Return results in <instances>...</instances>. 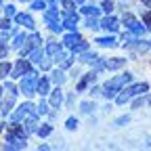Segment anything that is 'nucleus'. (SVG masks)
<instances>
[{
    "mask_svg": "<svg viewBox=\"0 0 151 151\" xmlns=\"http://www.w3.org/2000/svg\"><path fill=\"white\" fill-rule=\"evenodd\" d=\"M2 88H4V94H13V97H19V84H15V82H9V78L6 80H2Z\"/></svg>",
    "mask_w": 151,
    "mask_h": 151,
    "instance_id": "27",
    "label": "nucleus"
},
{
    "mask_svg": "<svg viewBox=\"0 0 151 151\" xmlns=\"http://www.w3.org/2000/svg\"><path fill=\"white\" fill-rule=\"evenodd\" d=\"M97 76H99V71L97 69H90V71H86V73H82L80 78H78V82H76V92H88V88L97 82Z\"/></svg>",
    "mask_w": 151,
    "mask_h": 151,
    "instance_id": "5",
    "label": "nucleus"
},
{
    "mask_svg": "<svg viewBox=\"0 0 151 151\" xmlns=\"http://www.w3.org/2000/svg\"><path fill=\"white\" fill-rule=\"evenodd\" d=\"M128 122H130V116L126 113V116H120V118L113 120V126H116V128H122V126H126Z\"/></svg>",
    "mask_w": 151,
    "mask_h": 151,
    "instance_id": "41",
    "label": "nucleus"
},
{
    "mask_svg": "<svg viewBox=\"0 0 151 151\" xmlns=\"http://www.w3.org/2000/svg\"><path fill=\"white\" fill-rule=\"evenodd\" d=\"M78 126H80V120L76 118V116H69V118L65 120V128H67L69 132H73V130H78Z\"/></svg>",
    "mask_w": 151,
    "mask_h": 151,
    "instance_id": "35",
    "label": "nucleus"
},
{
    "mask_svg": "<svg viewBox=\"0 0 151 151\" xmlns=\"http://www.w3.org/2000/svg\"><path fill=\"white\" fill-rule=\"evenodd\" d=\"M48 4H46V0H32V2H29V11H44Z\"/></svg>",
    "mask_w": 151,
    "mask_h": 151,
    "instance_id": "36",
    "label": "nucleus"
},
{
    "mask_svg": "<svg viewBox=\"0 0 151 151\" xmlns=\"http://www.w3.org/2000/svg\"><path fill=\"white\" fill-rule=\"evenodd\" d=\"M101 90H103V86H99L97 82H94V84L88 88V94H90V97H97V94H101Z\"/></svg>",
    "mask_w": 151,
    "mask_h": 151,
    "instance_id": "45",
    "label": "nucleus"
},
{
    "mask_svg": "<svg viewBox=\"0 0 151 151\" xmlns=\"http://www.w3.org/2000/svg\"><path fill=\"white\" fill-rule=\"evenodd\" d=\"M2 132H6V122H0V134Z\"/></svg>",
    "mask_w": 151,
    "mask_h": 151,
    "instance_id": "47",
    "label": "nucleus"
},
{
    "mask_svg": "<svg viewBox=\"0 0 151 151\" xmlns=\"http://www.w3.org/2000/svg\"><path fill=\"white\" fill-rule=\"evenodd\" d=\"M42 19H44L46 25H48V23H57V21H63L59 9H44V11H42Z\"/></svg>",
    "mask_w": 151,
    "mask_h": 151,
    "instance_id": "19",
    "label": "nucleus"
},
{
    "mask_svg": "<svg viewBox=\"0 0 151 151\" xmlns=\"http://www.w3.org/2000/svg\"><path fill=\"white\" fill-rule=\"evenodd\" d=\"M32 69H34V63L27 59V57H19V59L13 63V71H11L9 78L11 80H19V78H23L25 73H29Z\"/></svg>",
    "mask_w": 151,
    "mask_h": 151,
    "instance_id": "4",
    "label": "nucleus"
},
{
    "mask_svg": "<svg viewBox=\"0 0 151 151\" xmlns=\"http://www.w3.org/2000/svg\"><path fill=\"white\" fill-rule=\"evenodd\" d=\"M52 88V82H50V76L42 73V76H38V84H36V94H40V97H48V92Z\"/></svg>",
    "mask_w": 151,
    "mask_h": 151,
    "instance_id": "11",
    "label": "nucleus"
},
{
    "mask_svg": "<svg viewBox=\"0 0 151 151\" xmlns=\"http://www.w3.org/2000/svg\"><path fill=\"white\" fill-rule=\"evenodd\" d=\"M15 107H17V97H13V94H4L2 101H0V116L9 118Z\"/></svg>",
    "mask_w": 151,
    "mask_h": 151,
    "instance_id": "10",
    "label": "nucleus"
},
{
    "mask_svg": "<svg viewBox=\"0 0 151 151\" xmlns=\"http://www.w3.org/2000/svg\"><path fill=\"white\" fill-rule=\"evenodd\" d=\"M76 59H78V63H82V65H94L97 63V59H99V52H94V50H84V52H80L78 57H76Z\"/></svg>",
    "mask_w": 151,
    "mask_h": 151,
    "instance_id": "18",
    "label": "nucleus"
},
{
    "mask_svg": "<svg viewBox=\"0 0 151 151\" xmlns=\"http://www.w3.org/2000/svg\"><path fill=\"white\" fill-rule=\"evenodd\" d=\"M48 76H50V82H52L55 86H63V84L67 82V73H65V69H61V67H52V69L48 71Z\"/></svg>",
    "mask_w": 151,
    "mask_h": 151,
    "instance_id": "16",
    "label": "nucleus"
},
{
    "mask_svg": "<svg viewBox=\"0 0 151 151\" xmlns=\"http://www.w3.org/2000/svg\"><path fill=\"white\" fill-rule=\"evenodd\" d=\"M76 94H78L76 90H73V92H67V97H65V103H63L67 109H71V107H73V103H76Z\"/></svg>",
    "mask_w": 151,
    "mask_h": 151,
    "instance_id": "42",
    "label": "nucleus"
},
{
    "mask_svg": "<svg viewBox=\"0 0 151 151\" xmlns=\"http://www.w3.org/2000/svg\"><path fill=\"white\" fill-rule=\"evenodd\" d=\"M13 25L25 27L27 32H34L36 29V21H34L32 13H25V11H17V15L13 17Z\"/></svg>",
    "mask_w": 151,
    "mask_h": 151,
    "instance_id": "7",
    "label": "nucleus"
},
{
    "mask_svg": "<svg viewBox=\"0 0 151 151\" xmlns=\"http://www.w3.org/2000/svg\"><path fill=\"white\" fill-rule=\"evenodd\" d=\"M2 97H4V88H2V84H0V101H2Z\"/></svg>",
    "mask_w": 151,
    "mask_h": 151,
    "instance_id": "49",
    "label": "nucleus"
},
{
    "mask_svg": "<svg viewBox=\"0 0 151 151\" xmlns=\"http://www.w3.org/2000/svg\"><path fill=\"white\" fill-rule=\"evenodd\" d=\"M128 63L126 57H111V59H105V71H118L124 69Z\"/></svg>",
    "mask_w": 151,
    "mask_h": 151,
    "instance_id": "15",
    "label": "nucleus"
},
{
    "mask_svg": "<svg viewBox=\"0 0 151 151\" xmlns=\"http://www.w3.org/2000/svg\"><path fill=\"white\" fill-rule=\"evenodd\" d=\"M38 67H40V71H42V73H48V71L55 67V59H52V57H44V59L38 63Z\"/></svg>",
    "mask_w": 151,
    "mask_h": 151,
    "instance_id": "32",
    "label": "nucleus"
},
{
    "mask_svg": "<svg viewBox=\"0 0 151 151\" xmlns=\"http://www.w3.org/2000/svg\"><path fill=\"white\" fill-rule=\"evenodd\" d=\"M122 25H124L128 32H132L134 36H139V38H141V36H145V34L149 32V29H147V25L141 21V19H137L130 11H126V13H124V17H122Z\"/></svg>",
    "mask_w": 151,
    "mask_h": 151,
    "instance_id": "3",
    "label": "nucleus"
},
{
    "mask_svg": "<svg viewBox=\"0 0 151 151\" xmlns=\"http://www.w3.org/2000/svg\"><path fill=\"white\" fill-rule=\"evenodd\" d=\"M19 2H27V4H29V2H32V0H19Z\"/></svg>",
    "mask_w": 151,
    "mask_h": 151,
    "instance_id": "53",
    "label": "nucleus"
},
{
    "mask_svg": "<svg viewBox=\"0 0 151 151\" xmlns=\"http://www.w3.org/2000/svg\"><path fill=\"white\" fill-rule=\"evenodd\" d=\"M141 4H143V6H149V9H151V0H141Z\"/></svg>",
    "mask_w": 151,
    "mask_h": 151,
    "instance_id": "48",
    "label": "nucleus"
},
{
    "mask_svg": "<svg viewBox=\"0 0 151 151\" xmlns=\"http://www.w3.org/2000/svg\"><path fill=\"white\" fill-rule=\"evenodd\" d=\"M9 50H11L9 42H4V44H0V61H2V59H9Z\"/></svg>",
    "mask_w": 151,
    "mask_h": 151,
    "instance_id": "43",
    "label": "nucleus"
},
{
    "mask_svg": "<svg viewBox=\"0 0 151 151\" xmlns=\"http://www.w3.org/2000/svg\"><path fill=\"white\" fill-rule=\"evenodd\" d=\"M132 111H139L143 105H147V94H137V97H132V101L128 103Z\"/></svg>",
    "mask_w": 151,
    "mask_h": 151,
    "instance_id": "26",
    "label": "nucleus"
},
{
    "mask_svg": "<svg viewBox=\"0 0 151 151\" xmlns=\"http://www.w3.org/2000/svg\"><path fill=\"white\" fill-rule=\"evenodd\" d=\"M73 2L78 4V6H82V4H84V0H73Z\"/></svg>",
    "mask_w": 151,
    "mask_h": 151,
    "instance_id": "51",
    "label": "nucleus"
},
{
    "mask_svg": "<svg viewBox=\"0 0 151 151\" xmlns=\"http://www.w3.org/2000/svg\"><path fill=\"white\" fill-rule=\"evenodd\" d=\"M2 15H6V17H15L17 15V6L15 4H2Z\"/></svg>",
    "mask_w": 151,
    "mask_h": 151,
    "instance_id": "39",
    "label": "nucleus"
},
{
    "mask_svg": "<svg viewBox=\"0 0 151 151\" xmlns=\"http://www.w3.org/2000/svg\"><path fill=\"white\" fill-rule=\"evenodd\" d=\"M48 111H50V105H48V101L44 99V97H40V103L36 105V113L40 118H44V116H48Z\"/></svg>",
    "mask_w": 151,
    "mask_h": 151,
    "instance_id": "31",
    "label": "nucleus"
},
{
    "mask_svg": "<svg viewBox=\"0 0 151 151\" xmlns=\"http://www.w3.org/2000/svg\"><path fill=\"white\" fill-rule=\"evenodd\" d=\"M0 149H4V143H0Z\"/></svg>",
    "mask_w": 151,
    "mask_h": 151,
    "instance_id": "54",
    "label": "nucleus"
},
{
    "mask_svg": "<svg viewBox=\"0 0 151 151\" xmlns=\"http://www.w3.org/2000/svg\"><path fill=\"white\" fill-rule=\"evenodd\" d=\"M44 57H46V52H44V46H36L29 55H27V59L34 63V65H38V63H40L42 59H44Z\"/></svg>",
    "mask_w": 151,
    "mask_h": 151,
    "instance_id": "23",
    "label": "nucleus"
},
{
    "mask_svg": "<svg viewBox=\"0 0 151 151\" xmlns=\"http://www.w3.org/2000/svg\"><path fill=\"white\" fill-rule=\"evenodd\" d=\"M94 109H97V103L90 101V99L80 103V113H82V116H90V113H94Z\"/></svg>",
    "mask_w": 151,
    "mask_h": 151,
    "instance_id": "29",
    "label": "nucleus"
},
{
    "mask_svg": "<svg viewBox=\"0 0 151 151\" xmlns=\"http://www.w3.org/2000/svg\"><path fill=\"white\" fill-rule=\"evenodd\" d=\"M141 21H143V23L147 25V29L151 27V9H149V6L141 11Z\"/></svg>",
    "mask_w": 151,
    "mask_h": 151,
    "instance_id": "38",
    "label": "nucleus"
},
{
    "mask_svg": "<svg viewBox=\"0 0 151 151\" xmlns=\"http://www.w3.org/2000/svg\"><path fill=\"white\" fill-rule=\"evenodd\" d=\"M80 76H82V73H80V67H76V65H71V67H69V76H67V78H71V80H78Z\"/></svg>",
    "mask_w": 151,
    "mask_h": 151,
    "instance_id": "44",
    "label": "nucleus"
},
{
    "mask_svg": "<svg viewBox=\"0 0 151 151\" xmlns=\"http://www.w3.org/2000/svg\"><path fill=\"white\" fill-rule=\"evenodd\" d=\"M23 126H25V130H27V134H36L38 126H40V116H38L36 111L29 113V116L23 120Z\"/></svg>",
    "mask_w": 151,
    "mask_h": 151,
    "instance_id": "17",
    "label": "nucleus"
},
{
    "mask_svg": "<svg viewBox=\"0 0 151 151\" xmlns=\"http://www.w3.org/2000/svg\"><path fill=\"white\" fill-rule=\"evenodd\" d=\"M73 61H76V57H73V55L69 52V55L65 57L63 61H59V63H57V67H61V69H65V71H67V69H69V67L73 65Z\"/></svg>",
    "mask_w": 151,
    "mask_h": 151,
    "instance_id": "34",
    "label": "nucleus"
},
{
    "mask_svg": "<svg viewBox=\"0 0 151 151\" xmlns=\"http://www.w3.org/2000/svg\"><path fill=\"white\" fill-rule=\"evenodd\" d=\"M13 27V19L6 15H0V29H11Z\"/></svg>",
    "mask_w": 151,
    "mask_h": 151,
    "instance_id": "40",
    "label": "nucleus"
},
{
    "mask_svg": "<svg viewBox=\"0 0 151 151\" xmlns=\"http://www.w3.org/2000/svg\"><path fill=\"white\" fill-rule=\"evenodd\" d=\"M50 149V145H46V143H40L38 145V151H48Z\"/></svg>",
    "mask_w": 151,
    "mask_h": 151,
    "instance_id": "46",
    "label": "nucleus"
},
{
    "mask_svg": "<svg viewBox=\"0 0 151 151\" xmlns=\"http://www.w3.org/2000/svg\"><path fill=\"white\" fill-rule=\"evenodd\" d=\"M46 101H48L50 109H61V107H63V103H65V92H63V88H61V86L50 88Z\"/></svg>",
    "mask_w": 151,
    "mask_h": 151,
    "instance_id": "8",
    "label": "nucleus"
},
{
    "mask_svg": "<svg viewBox=\"0 0 151 151\" xmlns=\"http://www.w3.org/2000/svg\"><path fill=\"white\" fill-rule=\"evenodd\" d=\"M145 147H149V149H151V137L147 139V143H145Z\"/></svg>",
    "mask_w": 151,
    "mask_h": 151,
    "instance_id": "52",
    "label": "nucleus"
},
{
    "mask_svg": "<svg viewBox=\"0 0 151 151\" xmlns=\"http://www.w3.org/2000/svg\"><path fill=\"white\" fill-rule=\"evenodd\" d=\"M63 25H65V29H69V32L78 29V25H80V15L73 13V15H69V17H63Z\"/></svg>",
    "mask_w": 151,
    "mask_h": 151,
    "instance_id": "22",
    "label": "nucleus"
},
{
    "mask_svg": "<svg viewBox=\"0 0 151 151\" xmlns=\"http://www.w3.org/2000/svg\"><path fill=\"white\" fill-rule=\"evenodd\" d=\"M88 48H90V42H88V40H84V38H82V40H80L78 44H73V46L69 48V52H71L73 57H78L80 52H84V50H88Z\"/></svg>",
    "mask_w": 151,
    "mask_h": 151,
    "instance_id": "28",
    "label": "nucleus"
},
{
    "mask_svg": "<svg viewBox=\"0 0 151 151\" xmlns=\"http://www.w3.org/2000/svg\"><path fill=\"white\" fill-rule=\"evenodd\" d=\"M25 40H27V34L25 32H17L15 36H13V42H11V48H15V50H19L23 44H25Z\"/></svg>",
    "mask_w": 151,
    "mask_h": 151,
    "instance_id": "25",
    "label": "nucleus"
},
{
    "mask_svg": "<svg viewBox=\"0 0 151 151\" xmlns=\"http://www.w3.org/2000/svg\"><path fill=\"white\" fill-rule=\"evenodd\" d=\"M36 111V105L29 101V99H25L21 105H17L15 109H13V113H11V120H15V122H23L29 113H34Z\"/></svg>",
    "mask_w": 151,
    "mask_h": 151,
    "instance_id": "6",
    "label": "nucleus"
},
{
    "mask_svg": "<svg viewBox=\"0 0 151 151\" xmlns=\"http://www.w3.org/2000/svg\"><path fill=\"white\" fill-rule=\"evenodd\" d=\"M38 69L34 67L29 73H25L23 78H19V92L25 94V99H32L36 94V84H38Z\"/></svg>",
    "mask_w": 151,
    "mask_h": 151,
    "instance_id": "2",
    "label": "nucleus"
},
{
    "mask_svg": "<svg viewBox=\"0 0 151 151\" xmlns=\"http://www.w3.org/2000/svg\"><path fill=\"white\" fill-rule=\"evenodd\" d=\"M147 105L151 107V92H147Z\"/></svg>",
    "mask_w": 151,
    "mask_h": 151,
    "instance_id": "50",
    "label": "nucleus"
},
{
    "mask_svg": "<svg viewBox=\"0 0 151 151\" xmlns=\"http://www.w3.org/2000/svg\"><path fill=\"white\" fill-rule=\"evenodd\" d=\"M2 4H4V2H2V0H0V6H2Z\"/></svg>",
    "mask_w": 151,
    "mask_h": 151,
    "instance_id": "55",
    "label": "nucleus"
},
{
    "mask_svg": "<svg viewBox=\"0 0 151 151\" xmlns=\"http://www.w3.org/2000/svg\"><path fill=\"white\" fill-rule=\"evenodd\" d=\"M113 9H116V0H103V2H101V11H103V13L111 15Z\"/></svg>",
    "mask_w": 151,
    "mask_h": 151,
    "instance_id": "37",
    "label": "nucleus"
},
{
    "mask_svg": "<svg viewBox=\"0 0 151 151\" xmlns=\"http://www.w3.org/2000/svg\"><path fill=\"white\" fill-rule=\"evenodd\" d=\"M23 149H27V139H17V137H9L6 134L4 151H23Z\"/></svg>",
    "mask_w": 151,
    "mask_h": 151,
    "instance_id": "13",
    "label": "nucleus"
},
{
    "mask_svg": "<svg viewBox=\"0 0 151 151\" xmlns=\"http://www.w3.org/2000/svg\"><path fill=\"white\" fill-rule=\"evenodd\" d=\"M80 13L84 15V17H99L101 19V6H94V4H82L80 6Z\"/></svg>",
    "mask_w": 151,
    "mask_h": 151,
    "instance_id": "20",
    "label": "nucleus"
},
{
    "mask_svg": "<svg viewBox=\"0 0 151 151\" xmlns=\"http://www.w3.org/2000/svg\"><path fill=\"white\" fill-rule=\"evenodd\" d=\"M84 27H88V29H92V32L99 29V27H101V19H99V17H86V19H84Z\"/></svg>",
    "mask_w": 151,
    "mask_h": 151,
    "instance_id": "33",
    "label": "nucleus"
},
{
    "mask_svg": "<svg viewBox=\"0 0 151 151\" xmlns=\"http://www.w3.org/2000/svg\"><path fill=\"white\" fill-rule=\"evenodd\" d=\"M130 82H134V73H132V71H122L120 76H113V78H109V80L103 84L101 94H103L105 99L113 101V99H116V94H118L126 84H130Z\"/></svg>",
    "mask_w": 151,
    "mask_h": 151,
    "instance_id": "1",
    "label": "nucleus"
},
{
    "mask_svg": "<svg viewBox=\"0 0 151 151\" xmlns=\"http://www.w3.org/2000/svg\"><path fill=\"white\" fill-rule=\"evenodd\" d=\"M94 44L101 48H116V46H120V40L116 38V34H105V36L94 38Z\"/></svg>",
    "mask_w": 151,
    "mask_h": 151,
    "instance_id": "12",
    "label": "nucleus"
},
{
    "mask_svg": "<svg viewBox=\"0 0 151 151\" xmlns=\"http://www.w3.org/2000/svg\"><path fill=\"white\" fill-rule=\"evenodd\" d=\"M101 29H103L105 34H116V32L120 29V19H118L116 15H105V17H101Z\"/></svg>",
    "mask_w": 151,
    "mask_h": 151,
    "instance_id": "9",
    "label": "nucleus"
},
{
    "mask_svg": "<svg viewBox=\"0 0 151 151\" xmlns=\"http://www.w3.org/2000/svg\"><path fill=\"white\" fill-rule=\"evenodd\" d=\"M80 40H82V34H80L78 29H73V32L65 29V32H63V38H61V42H63V46H65L67 50H69L73 44H78Z\"/></svg>",
    "mask_w": 151,
    "mask_h": 151,
    "instance_id": "14",
    "label": "nucleus"
},
{
    "mask_svg": "<svg viewBox=\"0 0 151 151\" xmlns=\"http://www.w3.org/2000/svg\"><path fill=\"white\" fill-rule=\"evenodd\" d=\"M11 71H13V63L2 59V61H0V80H6L11 76Z\"/></svg>",
    "mask_w": 151,
    "mask_h": 151,
    "instance_id": "30",
    "label": "nucleus"
},
{
    "mask_svg": "<svg viewBox=\"0 0 151 151\" xmlns=\"http://www.w3.org/2000/svg\"><path fill=\"white\" fill-rule=\"evenodd\" d=\"M65 46H63V42H55V40H48L46 44H44V52H46V57H55L59 50H63Z\"/></svg>",
    "mask_w": 151,
    "mask_h": 151,
    "instance_id": "21",
    "label": "nucleus"
},
{
    "mask_svg": "<svg viewBox=\"0 0 151 151\" xmlns=\"http://www.w3.org/2000/svg\"><path fill=\"white\" fill-rule=\"evenodd\" d=\"M52 124L50 122H42L40 126H38V130H36V137H40V139H48L50 134H52Z\"/></svg>",
    "mask_w": 151,
    "mask_h": 151,
    "instance_id": "24",
    "label": "nucleus"
},
{
    "mask_svg": "<svg viewBox=\"0 0 151 151\" xmlns=\"http://www.w3.org/2000/svg\"><path fill=\"white\" fill-rule=\"evenodd\" d=\"M149 42H151V40H149Z\"/></svg>",
    "mask_w": 151,
    "mask_h": 151,
    "instance_id": "56",
    "label": "nucleus"
}]
</instances>
